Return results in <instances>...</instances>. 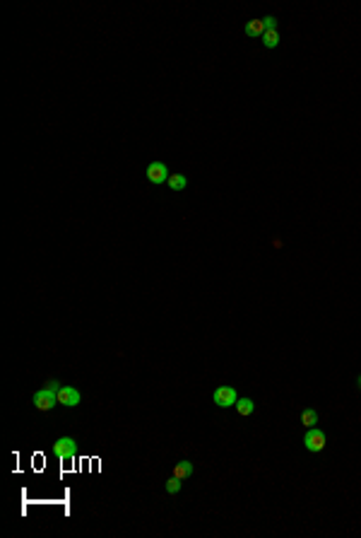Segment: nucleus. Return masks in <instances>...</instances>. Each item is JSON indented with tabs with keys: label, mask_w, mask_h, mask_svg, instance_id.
Masks as SVG:
<instances>
[{
	"label": "nucleus",
	"mask_w": 361,
	"mask_h": 538,
	"mask_svg": "<svg viewBox=\"0 0 361 538\" xmlns=\"http://www.w3.org/2000/svg\"><path fill=\"white\" fill-rule=\"evenodd\" d=\"M325 432L323 430H318V427H308V432H306V437H303V444H306V449L308 452H323L325 449Z\"/></svg>",
	"instance_id": "f257e3e1"
},
{
	"label": "nucleus",
	"mask_w": 361,
	"mask_h": 538,
	"mask_svg": "<svg viewBox=\"0 0 361 538\" xmlns=\"http://www.w3.org/2000/svg\"><path fill=\"white\" fill-rule=\"evenodd\" d=\"M262 25H265V32L277 29V17H265V19H262Z\"/></svg>",
	"instance_id": "4468645a"
},
{
	"label": "nucleus",
	"mask_w": 361,
	"mask_h": 538,
	"mask_svg": "<svg viewBox=\"0 0 361 538\" xmlns=\"http://www.w3.org/2000/svg\"><path fill=\"white\" fill-rule=\"evenodd\" d=\"M56 403H58V391H53V389H49V386H46V389H39V391L34 393V406H36L39 410H43V413L51 410Z\"/></svg>",
	"instance_id": "f03ea898"
},
{
	"label": "nucleus",
	"mask_w": 361,
	"mask_h": 538,
	"mask_svg": "<svg viewBox=\"0 0 361 538\" xmlns=\"http://www.w3.org/2000/svg\"><path fill=\"white\" fill-rule=\"evenodd\" d=\"M178 490H181V478L171 476V478L166 480V492H169V495H176Z\"/></svg>",
	"instance_id": "ddd939ff"
},
{
	"label": "nucleus",
	"mask_w": 361,
	"mask_h": 538,
	"mask_svg": "<svg viewBox=\"0 0 361 538\" xmlns=\"http://www.w3.org/2000/svg\"><path fill=\"white\" fill-rule=\"evenodd\" d=\"M301 425L303 427H316V425H318V410H313V408L303 410V413H301Z\"/></svg>",
	"instance_id": "1a4fd4ad"
},
{
	"label": "nucleus",
	"mask_w": 361,
	"mask_h": 538,
	"mask_svg": "<svg viewBox=\"0 0 361 538\" xmlns=\"http://www.w3.org/2000/svg\"><path fill=\"white\" fill-rule=\"evenodd\" d=\"M246 34L248 36H260L265 34V25H262V19H251L248 25H246Z\"/></svg>",
	"instance_id": "6e6552de"
},
{
	"label": "nucleus",
	"mask_w": 361,
	"mask_h": 538,
	"mask_svg": "<svg viewBox=\"0 0 361 538\" xmlns=\"http://www.w3.org/2000/svg\"><path fill=\"white\" fill-rule=\"evenodd\" d=\"M190 473H193V463H190V461H178L176 466H174V476L181 478V480L190 478Z\"/></svg>",
	"instance_id": "0eeeda50"
},
{
	"label": "nucleus",
	"mask_w": 361,
	"mask_h": 538,
	"mask_svg": "<svg viewBox=\"0 0 361 538\" xmlns=\"http://www.w3.org/2000/svg\"><path fill=\"white\" fill-rule=\"evenodd\" d=\"M359 386H361V376H359Z\"/></svg>",
	"instance_id": "dca6fc26"
},
{
	"label": "nucleus",
	"mask_w": 361,
	"mask_h": 538,
	"mask_svg": "<svg viewBox=\"0 0 361 538\" xmlns=\"http://www.w3.org/2000/svg\"><path fill=\"white\" fill-rule=\"evenodd\" d=\"M169 167L164 162H152L150 167H147V179H150V184H164V181H169Z\"/></svg>",
	"instance_id": "423d86ee"
},
{
	"label": "nucleus",
	"mask_w": 361,
	"mask_h": 538,
	"mask_svg": "<svg viewBox=\"0 0 361 538\" xmlns=\"http://www.w3.org/2000/svg\"><path fill=\"white\" fill-rule=\"evenodd\" d=\"M80 401H82V396H80L77 389H73V386H60L58 389V403L60 406L75 408V406H80Z\"/></svg>",
	"instance_id": "39448f33"
},
{
	"label": "nucleus",
	"mask_w": 361,
	"mask_h": 538,
	"mask_svg": "<svg viewBox=\"0 0 361 538\" xmlns=\"http://www.w3.org/2000/svg\"><path fill=\"white\" fill-rule=\"evenodd\" d=\"M46 386H49V389H53V391H58V389H60V384L56 382V379H49V382H46Z\"/></svg>",
	"instance_id": "2eb2a0df"
},
{
	"label": "nucleus",
	"mask_w": 361,
	"mask_h": 538,
	"mask_svg": "<svg viewBox=\"0 0 361 538\" xmlns=\"http://www.w3.org/2000/svg\"><path fill=\"white\" fill-rule=\"evenodd\" d=\"M212 401H214V406H219V408H229V406H236L238 396H236L234 386H219L217 391L212 393Z\"/></svg>",
	"instance_id": "20e7f679"
},
{
	"label": "nucleus",
	"mask_w": 361,
	"mask_h": 538,
	"mask_svg": "<svg viewBox=\"0 0 361 538\" xmlns=\"http://www.w3.org/2000/svg\"><path fill=\"white\" fill-rule=\"evenodd\" d=\"M169 186L174 188V191H183V188L188 186V179H185L183 174H171V176H169Z\"/></svg>",
	"instance_id": "9b49d317"
},
{
	"label": "nucleus",
	"mask_w": 361,
	"mask_h": 538,
	"mask_svg": "<svg viewBox=\"0 0 361 538\" xmlns=\"http://www.w3.org/2000/svg\"><path fill=\"white\" fill-rule=\"evenodd\" d=\"M236 410H238V415H251L253 410H255V403L251 398H238L236 401Z\"/></svg>",
	"instance_id": "9d476101"
},
{
	"label": "nucleus",
	"mask_w": 361,
	"mask_h": 538,
	"mask_svg": "<svg viewBox=\"0 0 361 538\" xmlns=\"http://www.w3.org/2000/svg\"><path fill=\"white\" fill-rule=\"evenodd\" d=\"M262 43H265V49H275V46L279 43L277 29H270V32H265V34H262Z\"/></svg>",
	"instance_id": "f8f14e48"
},
{
	"label": "nucleus",
	"mask_w": 361,
	"mask_h": 538,
	"mask_svg": "<svg viewBox=\"0 0 361 538\" xmlns=\"http://www.w3.org/2000/svg\"><path fill=\"white\" fill-rule=\"evenodd\" d=\"M53 452H56L58 459L70 461V459H75V454H77V442L73 439V437H60L58 442L53 444Z\"/></svg>",
	"instance_id": "7ed1b4c3"
}]
</instances>
